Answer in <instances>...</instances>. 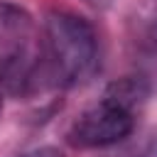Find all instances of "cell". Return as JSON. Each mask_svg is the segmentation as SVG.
I'll list each match as a JSON object with an SVG mask.
<instances>
[{"mask_svg": "<svg viewBox=\"0 0 157 157\" xmlns=\"http://www.w3.org/2000/svg\"><path fill=\"white\" fill-rule=\"evenodd\" d=\"M135 130V113L101 96V101L86 108L69 128V142L78 150L110 147L130 137Z\"/></svg>", "mask_w": 157, "mask_h": 157, "instance_id": "3", "label": "cell"}, {"mask_svg": "<svg viewBox=\"0 0 157 157\" xmlns=\"http://www.w3.org/2000/svg\"><path fill=\"white\" fill-rule=\"evenodd\" d=\"M0 113H2V83H0Z\"/></svg>", "mask_w": 157, "mask_h": 157, "instance_id": "6", "label": "cell"}, {"mask_svg": "<svg viewBox=\"0 0 157 157\" xmlns=\"http://www.w3.org/2000/svg\"><path fill=\"white\" fill-rule=\"evenodd\" d=\"M150 93H152V86H150V81L145 76H123V78L108 83L105 91H103L105 98L115 101L118 105H123V108H128L132 113L140 110L147 103Z\"/></svg>", "mask_w": 157, "mask_h": 157, "instance_id": "4", "label": "cell"}, {"mask_svg": "<svg viewBox=\"0 0 157 157\" xmlns=\"http://www.w3.org/2000/svg\"><path fill=\"white\" fill-rule=\"evenodd\" d=\"M17 157H66L59 147H54V145H42V147H34V150H27V152H22V155H17Z\"/></svg>", "mask_w": 157, "mask_h": 157, "instance_id": "5", "label": "cell"}, {"mask_svg": "<svg viewBox=\"0 0 157 157\" xmlns=\"http://www.w3.org/2000/svg\"><path fill=\"white\" fill-rule=\"evenodd\" d=\"M98 69V34L71 10H52L44 20L42 74L44 86L71 88L86 83Z\"/></svg>", "mask_w": 157, "mask_h": 157, "instance_id": "1", "label": "cell"}, {"mask_svg": "<svg viewBox=\"0 0 157 157\" xmlns=\"http://www.w3.org/2000/svg\"><path fill=\"white\" fill-rule=\"evenodd\" d=\"M155 37H157V22H155ZM155 42H157V39H155Z\"/></svg>", "mask_w": 157, "mask_h": 157, "instance_id": "7", "label": "cell"}, {"mask_svg": "<svg viewBox=\"0 0 157 157\" xmlns=\"http://www.w3.org/2000/svg\"><path fill=\"white\" fill-rule=\"evenodd\" d=\"M0 83L2 91L25 98L44 86L42 39L32 15L12 2L0 0Z\"/></svg>", "mask_w": 157, "mask_h": 157, "instance_id": "2", "label": "cell"}]
</instances>
